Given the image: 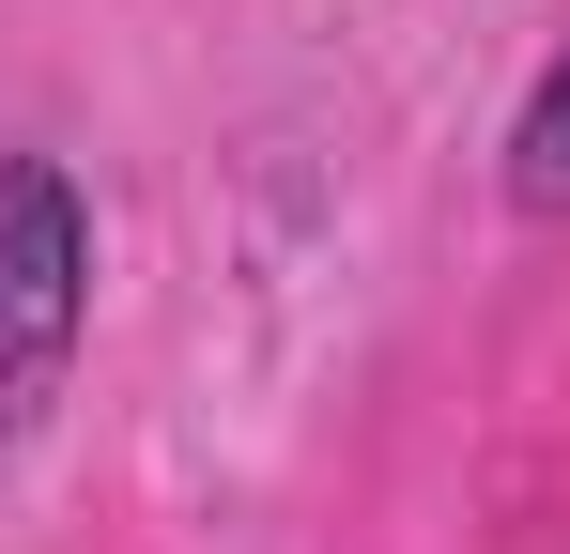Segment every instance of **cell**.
<instances>
[{"instance_id": "1", "label": "cell", "mask_w": 570, "mask_h": 554, "mask_svg": "<svg viewBox=\"0 0 570 554\" xmlns=\"http://www.w3.org/2000/svg\"><path fill=\"white\" fill-rule=\"evenodd\" d=\"M78 339H94V185L16 139L0 155V477L62 416Z\"/></svg>"}, {"instance_id": "2", "label": "cell", "mask_w": 570, "mask_h": 554, "mask_svg": "<svg viewBox=\"0 0 570 554\" xmlns=\"http://www.w3.org/2000/svg\"><path fill=\"white\" fill-rule=\"evenodd\" d=\"M509 200H524V216H570V47L540 62L524 123H509Z\"/></svg>"}]
</instances>
